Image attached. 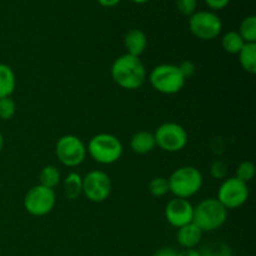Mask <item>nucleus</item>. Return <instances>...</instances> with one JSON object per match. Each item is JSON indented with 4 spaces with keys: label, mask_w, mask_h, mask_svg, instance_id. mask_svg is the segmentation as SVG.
Returning <instances> with one entry per match:
<instances>
[{
    "label": "nucleus",
    "mask_w": 256,
    "mask_h": 256,
    "mask_svg": "<svg viewBox=\"0 0 256 256\" xmlns=\"http://www.w3.org/2000/svg\"><path fill=\"white\" fill-rule=\"evenodd\" d=\"M245 42L242 40V38L240 36V34L238 32H228L226 34H224L222 39V46L229 54H239L240 50L244 46Z\"/></svg>",
    "instance_id": "obj_19"
},
{
    "label": "nucleus",
    "mask_w": 256,
    "mask_h": 256,
    "mask_svg": "<svg viewBox=\"0 0 256 256\" xmlns=\"http://www.w3.org/2000/svg\"><path fill=\"white\" fill-rule=\"evenodd\" d=\"M176 9L185 16H190L196 12L198 0H175Z\"/></svg>",
    "instance_id": "obj_25"
},
{
    "label": "nucleus",
    "mask_w": 256,
    "mask_h": 256,
    "mask_svg": "<svg viewBox=\"0 0 256 256\" xmlns=\"http://www.w3.org/2000/svg\"><path fill=\"white\" fill-rule=\"evenodd\" d=\"M82 194L92 202H102L112 194V180L102 170H92L82 178Z\"/></svg>",
    "instance_id": "obj_10"
},
{
    "label": "nucleus",
    "mask_w": 256,
    "mask_h": 256,
    "mask_svg": "<svg viewBox=\"0 0 256 256\" xmlns=\"http://www.w3.org/2000/svg\"><path fill=\"white\" fill-rule=\"evenodd\" d=\"M202 232L194 222H190V224H186L178 229V242L184 249H194V248H196L199 242H202Z\"/></svg>",
    "instance_id": "obj_14"
},
{
    "label": "nucleus",
    "mask_w": 256,
    "mask_h": 256,
    "mask_svg": "<svg viewBox=\"0 0 256 256\" xmlns=\"http://www.w3.org/2000/svg\"><path fill=\"white\" fill-rule=\"evenodd\" d=\"M110 72L115 84L125 90L139 89L146 79V69L142 60L129 54L116 58L112 62Z\"/></svg>",
    "instance_id": "obj_1"
},
{
    "label": "nucleus",
    "mask_w": 256,
    "mask_h": 256,
    "mask_svg": "<svg viewBox=\"0 0 256 256\" xmlns=\"http://www.w3.org/2000/svg\"><path fill=\"white\" fill-rule=\"evenodd\" d=\"M152 256H178V252L172 248H162L156 250Z\"/></svg>",
    "instance_id": "obj_30"
},
{
    "label": "nucleus",
    "mask_w": 256,
    "mask_h": 256,
    "mask_svg": "<svg viewBox=\"0 0 256 256\" xmlns=\"http://www.w3.org/2000/svg\"><path fill=\"white\" fill-rule=\"evenodd\" d=\"M56 204L54 189H49L42 185L30 188L24 196V208L32 216L48 215Z\"/></svg>",
    "instance_id": "obj_8"
},
{
    "label": "nucleus",
    "mask_w": 256,
    "mask_h": 256,
    "mask_svg": "<svg viewBox=\"0 0 256 256\" xmlns=\"http://www.w3.org/2000/svg\"><path fill=\"white\" fill-rule=\"evenodd\" d=\"M255 172L256 169L254 162H249V160H244V162H240L239 166H238L236 176L235 178H238V179L242 180V182L248 184V182H252V180L254 179Z\"/></svg>",
    "instance_id": "obj_22"
},
{
    "label": "nucleus",
    "mask_w": 256,
    "mask_h": 256,
    "mask_svg": "<svg viewBox=\"0 0 256 256\" xmlns=\"http://www.w3.org/2000/svg\"><path fill=\"white\" fill-rule=\"evenodd\" d=\"M58 160L68 168H75L86 158V146L76 135H62L55 145Z\"/></svg>",
    "instance_id": "obj_7"
},
{
    "label": "nucleus",
    "mask_w": 256,
    "mask_h": 256,
    "mask_svg": "<svg viewBox=\"0 0 256 256\" xmlns=\"http://www.w3.org/2000/svg\"><path fill=\"white\" fill-rule=\"evenodd\" d=\"M194 206L188 202V199L175 198L166 204L165 208V218L172 226L179 228L192 222Z\"/></svg>",
    "instance_id": "obj_12"
},
{
    "label": "nucleus",
    "mask_w": 256,
    "mask_h": 256,
    "mask_svg": "<svg viewBox=\"0 0 256 256\" xmlns=\"http://www.w3.org/2000/svg\"><path fill=\"white\" fill-rule=\"evenodd\" d=\"M86 152L94 162L102 165H110L122 158V144L115 135L102 132L90 139Z\"/></svg>",
    "instance_id": "obj_4"
},
{
    "label": "nucleus",
    "mask_w": 256,
    "mask_h": 256,
    "mask_svg": "<svg viewBox=\"0 0 256 256\" xmlns=\"http://www.w3.org/2000/svg\"><path fill=\"white\" fill-rule=\"evenodd\" d=\"M96 2L104 8H114L119 5L122 0H96Z\"/></svg>",
    "instance_id": "obj_32"
},
{
    "label": "nucleus",
    "mask_w": 256,
    "mask_h": 256,
    "mask_svg": "<svg viewBox=\"0 0 256 256\" xmlns=\"http://www.w3.org/2000/svg\"><path fill=\"white\" fill-rule=\"evenodd\" d=\"M16 112V104L12 98H2L0 99V119L10 120Z\"/></svg>",
    "instance_id": "obj_24"
},
{
    "label": "nucleus",
    "mask_w": 256,
    "mask_h": 256,
    "mask_svg": "<svg viewBox=\"0 0 256 256\" xmlns=\"http://www.w3.org/2000/svg\"><path fill=\"white\" fill-rule=\"evenodd\" d=\"M239 62L242 69L250 74L256 72V42H245L239 52Z\"/></svg>",
    "instance_id": "obj_17"
},
{
    "label": "nucleus",
    "mask_w": 256,
    "mask_h": 256,
    "mask_svg": "<svg viewBox=\"0 0 256 256\" xmlns=\"http://www.w3.org/2000/svg\"><path fill=\"white\" fill-rule=\"evenodd\" d=\"M16 86V79L12 68L0 62V99L9 98Z\"/></svg>",
    "instance_id": "obj_16"
},
{
    "label": "nucleus",
    "mask_w": 256,
    "mask_h": 256,
    "mask_svg": "<svg viewBox=\"0 0 256 256\" xmlns=\"http://www.w3.org/2000/svg\"><path fill=\"white\" fill-rule=\"evenodd\" d=\"M60 179H62L60 172L54 165H46V166L42 168L39 174L40 185L49 188V189H54L55 186H58L60 182Z\"/></svg>",
    "instance_id": "obj_20"
},
{
    "label": "nucleus",
    "mask_w": 256,
    "mask_h": 256,
    "mask_svg": "<svg viewBox=\"0 0 256 256\" xmlns=\"http://www.w3.org/2000/svg\"><path fill=\"white\" fill-rule=\"evenodd\" d=\"M149 82L156 92L172 95L184 88L186 80L176 65L160 64L152 70L149 74Z\"/></svg>",
    "instance_id": "obj_5"
},
{
    "label": "nucleus",
    "mask_w": 256,
    "mask_h": 256,
    "mask_svg": "<svg viewBox=\"0 0 256 256\" xmlns=\"http://www.w3.org/2000/svg\"><path fill=\"white\" fill-rule=\"evenodd\" d=\"M178 256H202V252L196 249H184L178 252Z\"/></svg>",
    "instance_id": "obj_31"
},
{
    "label": "nucleus",
    "mask_w": 256,
    "mask_h": 256,
    "mask_svg": "<svg viewBox=\"0 0 256 256\" xmlns=\"http://www.w3.org/2000/svg\"><path fill=\"white\" fill-rule=\"evenodd\" d=\"M64 194L68 199L75 200L82 194V178L78 172H70L64 179Z\"/></svg>",
    "instance_id": "obj_18"
},
{
    "label": "nucleus",
    "mask_w": 256,
    "mask_h": 256,
    "mask_svg": "<svg viewBox=\"0 0 256 256\" xmlns=\"http://www.w3.org/2000/svg\"><path fill=\"white\" fill-rule=\"evenodd\" d=\"M228 219V210L216 198H208L194 206L192 222L202 232H215L225 224Z\"/></svg>",
    "instance_id": "obj_2"
},
{
    "label": "nucleus",
    "mask_w": 256,
    "mask_h": 256,
    "mask_svg": "<svg viewBox=\"0 0 256 256\" xmlns=\"http://www.w3.org/2000/svg\"><path fill=\"white\" fill-rule=\"evenodd\" d=\"M240 36L245 42H256V16L249 15L244 18L240 24L239 32Z\"/></svg>",
    "instance_id": "obj_21"
},
{
    "label": "nucleus",
    "mask_w": 256,
    "mask_h": 256,
    "mask_svg": "<svg viewBox=\"0 0 256 256\" xmlns=\"http://www.w3.org/2000/svg\"><path fill=\"white\" fill-rule=\"evenodd\" d=\"M148 45L146 34L142 29H130L124 36V46L128 54L139 58Z\"/></svg>",
    "instance_id": "obj_13"
},
{
    "label": "nucleus",
    "mask_w": 256,
    "mask_h": 256,
    "mask_svg": "<svg viewBox=\"0 0 256 256\" xmlns=\"http://www.w3.org/2000/svg\"><path fill=\"white\" fill-rule=\"evenodd\" d=\"M156 146L154 134L150 132H138L130 139V148L135 154L144 155L152 152Z\"/></svg>",
    "instance_id": "obj_15"
},
{
    "label": "nucleus",
    "mask_w": 256,
    "mask_h": 256,
    "mask_svg": "<svg viewBox=\"0 0 256 256\" xmlns=\"http://www.w3.org/2000/svg\"><path fill=\"white\" fill-rule=\"evenodd\" d=\"M210 174L214 179H225L228 174V165L222 160H216L212 162V168H210Z\"/></svg>",
    "instance_id": "obj_26"
},
{
    "label": "nucleus",
    "mask_w": 256,
    "mask_h": 256,
    "mask_svg": "<svg viewBox=\"0 0 256 256\" xmlns=\"http://www.w3.org/2000/svg\"><path fill=\"white\" fill-rule=\"evenodd\" d=\"M149 192L154 198H162L169 192V184H168V179L162 176L154 178L152 182H149Z\"/></svg>",
    "instance_id": "obj_23"
},
{
    "label": "nucleus",
    "mask_w": 256,
    "mask_h": 256,
    "mask_svg": "<svg viewBox=\"0 0 256 256\" xmlns=\"http://www.w3.org/2000/svg\"><path fill=\"white\" fill-rule=\"evenodd\" d=\"M178 68H179L180 72H182V76L185 78V80L192 78V75L195 74V72H196V66H195L194 62H190V60H185V62H182Z\"/></svg>",
    "instance_id": "obj_28"
},
{
    "label": "nucleus",
    "mask_w": 256,
    "mask_h": 256,
    "mask_svg": "<svg viewBox=\"0 0 256 256\" xmlns=\"http://www.w3.org/2000/svg\"><path fill=\"white\" fill-rule=\"evenodd\" d=\"M212 10H222L229 5L230 0H204Z\"/></svg>",
    "instance_id": "obj_29"
},
{
    "label": "nucleus",
    "mask_w": 256,
    "mask_h": 256,
    "mask_svg": "<svg viewBox=\"0 0 256 256\" xmlns=\"http://www.w3.org/2000/svg\"><path fill=\"white\" fill-rule=\"evenodd\" d=\"M169 192L175 198L188 199L199 192L202 186V175L195 166H182L172 172L168 179Z\"/></svg>",
    "instance_id": "obj_3"
},
{
    "label": "nucleus",
    "mask_w": 256,
    "mask_h": 256,
    "mask_svg": "<svg viewBox=\"0 0 256 256\" xmlns=\"http://www.w3.org/2000/svg\"><path fill=\"white\" fill-rule=\"evenodd\" d=\"M2 146H4V138H2V134L0 132V152H2Z\"/></svg>",
    "instance_id": "obj_34"
},
{
    "label": "nucleus",
    "mask_w": 256,
    "mask_h": 256,
    "mask_svg": "<svg viewBox=\"0 0 256 256\" xmlns=\"http://www.w3.org/2000/svg\"><path fill=\"white\" fill-rule=\"evenodd\" d=\"M200 252L202 256H232V252L225 245H219L216 248H204Z\"/></svg>",
    "instance_id": "obj_27"
},
{
    "label": "nucleus",
    "mask_w": 256,
    "mask_h": 256,
    "mask_svg": "<svg viewBox=\"0 0 256 256\" xmlns=\"http://www.w3.org/2000/svg\"><path fill=\"white\" fill-rule=\"evenodd\" d=\"M156 146L168 152H176L188 144V132L176 122H164L154 132Z\"/></svg>",
    "instance_id": "obj_9"
},
{
    "label": "nucleus",
    "mask_w": 256,
    "mask_h": 256,
    "mask_svg": "<svg viewBox=\"0 0 256 256\" xmlns=\"http://www.w3.org/2000/svg\"><path fill=\"white\" fill-rule=\"evenodd\" d=\"M249 198L248 184L238 178H229L222 182L218 192V200L226 210L238 209L246 202Z\"/></svg>",
    "instance_id": "obj_11"
},
{
    "label": "nucleus",
    "mask_w": 256,
    "mask_h": 256,
    "mask_svg": "<svg viewBox=\"0 0 256 256\" xmlns=\"http://www.w3.org/2000/svg\"><path fill=\"white\" fill-rule=\"evenodd\" d=\"M130 2H135V4H146V2H150V0H130Z\"/></svg>",
    "instance_id": "obj_33"
},
{
    "label": "nucleus",
    "mask_w": 256,
    "mask_h": 256,
    "mask_svg": "<svg viewBox=\"0 0 256 256\" xmlns=\"http://www.w3.org/2000/svg\"><path fill=\"white\" fill-rule=\"evenodd\" d=\"M189 30L198 39L212 40L222 32V22L216 12L200 10L189 16Z\"/></svg>",
    "instance_id": "obj_6"
}]
</instances>
